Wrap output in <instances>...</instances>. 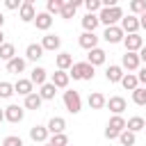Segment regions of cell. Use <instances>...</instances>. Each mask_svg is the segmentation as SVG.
<instances>
[{
  "instance_id": "46",
  "label": "cell",
  "mask_w": 146,
  "mask_h": 146,
  "mask_svg": "<svg viewBox=\"0 0 146 146\" xmlns=\"http://www.w3.org/2000/svg\"><path fill=\"white\" fill-rule=\"evenodd\" d=\"M2 43H5V32L0 30V46H2Z\"/></svg>"
},
{
  "instance_id": "15",
  "label": "cell",
  "mask_w": 146,
  "mask_h": 146,
  "mask_svg": "<svg viewBox=\"0 0 146 146\" xmlns=\"http://www.w3.org/2000/svg\"><path fill=\"white\" fill-rule=\"evenodd\" d=\"M48 128L46 125H32L30 128V139L34 141V144H46L48 141Z\"/></svg>"
},
{
  "instance_id": "25",
  "label": "cell",
  "mask_w": 146,
  "mask_h": 146,
  "mask_svg": "<svg viewBox=\"0 0 146 146\" xmlns=\"http://www.w3.org/2000/svg\"><path fill=\"white\" fill-rule=\"evenodd\" d=\"M25 64H27V62H25V57H18V55H16L14 59H9V62H7V73L18 75V73H23V71H25Z\"/></svg>"
},
{
  "instance_id": "41",
  "label": "cell",
  "mask_w": 146,
  "mask_h": 146,
  "mask_svg": "<svg viewBox=\"0 0 146 146\" xmlns=\"http://www.w3.org/2000/svg\"><path fill=\"white\" fill-rule=\"evenodd\" d=\"M135 75H137V80H139V84H146V66H139Z\"/></svg>"
},
{
  "instance_id": "9",
  "label": "cell",
  "mask_w": 146,
  "mask_h": 146,
  "mask_svg": "<svg viewBox=\"0 0 146 146\" xmlns=\"http://www.w3.org/2000/svg\"><path fill=\"white\" fill-rule=\"evenodd\" d=\"M105 107H110V112H112V116H121V114L125 112V107H128V103H125V98H123V96H112V98H107V103H105Z\"/></svg>"
},
{
  "instance_id": "35",
  "label": "cell",
  "mask_w": 146,
  "mask_h": 146,
  "mask_svg": "<svg viewBox=\"0 0 146 146\" xmlns=\"http://www.w3.org/2000/svg\"><path fill=\"white\" fill-rule=\"evenodd\" d=\"M62 5H64V0H48L46 2V14H50V16L59 14L62 11Z\"/></svg>"
},
{
  "instance_id": "29",
  "label": "cell",
  "mask_w": 146,
  "mask_h": 146,
  "mask_svg": "<svg viewBox=\"0 0 146 146\" xmlns=\"http://www.w3.org/2000/svg\"><path fill=\"white\" fill-rule=\"evenodd\" d=\"M121 87H123L125 91H135V89L139 87L137 75H135V73H123V78H121Z\"/></svg>"
},
{
  "instance_id": "20",
  "label": "cell",
  "mask_w": 146,
  "mask_h": 146,
  "mask_svg": "<svg viewBox=\"0 0 146 146\" xmlns=\"http://www.w3.org/2000/svg\"><path fill=\"white\" fill-rule=\"evenodd\" d=\"M68 73L66 71H55L50 75V84H55V89H68Z\"/></svg>"
},
{
  "instance_id": "26",
  "label": "cell",
  "mask_w": 146,
  "mask_h": 146,
  "mask_svg": "<svg viewBox=\"0 0 146 146\" xmlns=\"http://www.w3.org/2000/svg\"><path fill=\"white\" fill-rule=\"evenodd\" d=\"M87 103H89V107H91V110H103V107H105V103H107V98H105L100 91H91V94H89V98H87Z\"/></svg>"
},
{
  "instance_id": "44",
  "label": "cell",
  "mask_w": 146,
  "mask_h": 146,
  "mask_svg": "<svg viewBox=\"0 0 146 146\" xmlns=\"http://www.w3.org/2000/svg\"><path fill=\"white\" fill-rule=\"evenodd\" d=\"M137 55H139V62H141V64L146 66V46H144V48H141V50H139Z\"/></svg>"
},
{
  "instance_id": "27",
  "label": "cell",
  "mask_w": 146,
  "mask_h": 146,
  "mask_svg": "<svg viewBox=\"0 0 146 146\" xmlns=\"http://www.w3.org/2000/svg\"><path fill=\"white\" fill-rule=\"evenodd\" d=\"M98 25H100L98 14H84V18H82V30L84 32H96Z\"/></svg>"
},
{
  "instance_id": "4",
  "label": "cell",
  "mask_w": 146,
  "mask_h": 146,
  "mask_svg": "<svg viewBox=\"0 0 146 146\" xmlns=\"http://www.w3.org/2000/svg\"><path fill=\"white\" fill-rule=\"evenodd\" d=\"M125 130V119L123 116H110L105 125V139H119V135Z\"/></svg>"
},
{
  "instance_id": "24",
  "label": "cell",
  "mask_w": 146,
  "mask_h": 146,
  "mask_svg": "<svg viewBox=\"0 0 146 146\" xmlns=\"http://www.w3.org/2000/svg\"><path fill=\"white\" fill-rule=\"evenodd\" d=\"M43 57V48H41V43H30L27 48H25V62L30 59V62H39Z\"/></svg>"
},
{
  "instance_id": "37",
  "label": "cell",
  "mask_w": 146,
  "mask_h": 146,
  "mask_svg": "<svg viewBox=\"0 0 146 146\" xmlns=\"http://www.w3.org/2000/svg\"><path fill=\"white\" fill-rule=\"evenodd\" d=\"M132 103L135 105H146V87H137L132 91Z\"/></svg>"
},
{
  "instance_id": "36",
  "label": "cell",
  "mask_w": 146,
  "mask_h": 146,
  "mask_svg": "<svg viewBox=\"0 0 146 146\" xmlns=\"http://www.w3.org/2000/svg\"><path fill=\"white\" fill-rule=\"evenodd\" d=\"M48 144H50V146H68V137H66V132H62V135H50V137H48Z\"/></svg>"
},
{
  "instance_id": "2",
  "label": "cell",
  "mask_w": 146,
  "mask_h": 146,
  "mask_svg": "<svg viewBox=\"0 0 146 146\" xmlns=\"http://www.w3.org/2000/svg\"><path fill=\"white\" fill-rule=\"evenodd\" d=\"M96 75V68L87 62H73V66L68 68V78L73 80H94Z\"/></svg>"
},
{
  "instance_id": "8",
  "label": "cell",
  "mask_w": 146,
  "mask_h": 146,
  "mask_svg": "<svg viewBox=\"0 0 146 146\" xmlns=\"http://www.w3.org/2000/svg\"><path fill=\"white\" fill-rule=\"evenodd\" d=\"M119 27L123 30V34H139V18L132 16V14H128V16L121 18Z\"/></svg>"
},
{
  "instance_id": "32",
  "label": "cell",
  "mask_w": 146,
  "mask_h": 146,
  "mask_svg": "<svg viewBox=\"0 0 146 146\" xmlns=\"http://www.w3.org/2000/svg\"><path fill=\"white\" fill-rule=\"evenodd\" d=\"M14 57H16V46L5 41V43L0 46V59H2V62H9V59H14Z\"/></svg>"
},
{
  "instance_id": "39",
  "label": "cell",
  "mask_w": 146,
  "mask_h": 146,
  "mask_svg": "<svg viewBox=\"0 0 146 146\" xmlns=\"http://www.w3.org/2000/svg\"><path fill=\"white\" fill-rule=\"evenodd\" d=\"M84 9H87V14H98L103 9V5H100V0H84Z\"/></svg>"
},
{
  "instance_id": "14",
  "label": "cell",
  "mask_w": 146,
  "mask_h": 146,
  "mask_svg": "<svg viewBox=\"0 0 146 146\" xmlns=\"http://www.w3.org/2000/svg\"><path fill=\"white\" fill-rule=\"evenodd\" d=\"M41 48H43V52L48 50V52H57L59 48H62V39L57 36V34H46L43 39H41Z\"/></svg>"
},
{
  "instance_id": "40",
  "label": "cell",
  "mask_w": 146,
  "mask_h": 146,
  "mask_svg": "<svg viewBox=\"0 0 146 146\" xmlns=\"http://www.w3.org/2000/svg\"><path fill=\"white\" fill-rule=\"evenodd\" d=\"M2 146H23V139L18 135H9V137L2 139Z\"/></svg>"
},
{
  "instance_id": "12",
  "label": "cell",
  "mask_w": 146,
  "mask_h": 146,
  "mask_svg": "<svg viewBox=\"0 0 146 146\" xmlns=\"http://www.w3.org/2000/svg\"><path fill=\"white\" fill-rule=\"evenodd\" d=\"M123 30L119 27V25H112V27H105V32H103V39L107 41V43H123Z\"/></svg>"
},
{
  "instance_id": "13",
  "label": "cell",
  "mask_w": 146,
  "mask_h": 146,
  "mask_svg": "<svg viewBox=\"0 0 146 146\" xmlns=\"http://www.w3.org/2000/svg\"><path fill=\"white\" fill-rule=\"evenodd\" d=\"M14 94H18V96H30V94H34V84L30 82V78H18L16 82H14Z\"/></svg>"
},
{
  "instance_id": "10",
  "label": "cell",
  "mask_w": 146,
  "mask_h": 146,
  "mask_svg": "<svg viewBox=\"0 0 146 146\" xmlns=\"http://www.w3.org/2000/svg\"><path fill=\"white\" fill-rule=\"evenodd\" d=\"M98 39H100V36H96V32H82V34L78 36V43H80V48H84V50L89 52V50L98 48Z\"/></svg>"
},
{
  "instance_id": "1",
  "label": "cell",
  "mask_w": 146,
  "mask_h": 146,
  "mask_svg": "<svg viewBox=\"0 0 146 146\" xmlns=\"http://www.w3.org/2000/svg\"><path fill=\"white\" fill-rule=\"evenodd\" d=\"M125 14H123V9L116 5V7H103L100 11H98V21L105 25V27H112V25H119L121 23V18H123Z\"/></svg>"
},
{
  "instance_id": "33",
  "label": "cell",
  "mask_w": 146,
  "mask_h": 146,
  "mask_svg": "<svg viewBox=\"0 0 146 146\" xmlns=\"http://www.w3.org/2000/svg\"><path fill=\"white\" fill-rule=\"evenodd\" d=\"M128 9H130L132 16H141V14L146 11V0H130Z\"/></svg>"
},
{
  "instance_id": "47",
  "label": "cell",
  "mask_w": 146,
  "mask_h": 146,
  "mask_svg": "<svg viewBox=\"0 0 146 146\" xmlns=\"http://www.w3.org/2000/svg\"><path fill=\"white\" fill-rule=\"evenodd\" d=\"M5 121V110H0V123Z\"/></svg>"
},
{
  "instance_id": "45",
  "label": "cell",
  "mask_w": 146,
  "mask_h": 146,
  "mask_svg": "<svg viewBox=\"0 0 146 146\" xmlns=\"http://www.w3.org/2000/svg\"><path fill=\"white\" fill-rule=\"evenodd\" d=\"M2 25H5V14L0 11V30H2Z\"/></svg>"
},
{
  "instance_id": "42",
  "label": "cell",
  "mask_w": 146,
  "mask_h": 146,
  "mask_svg": "<svg viewBox=\"0 0 146 146\" xmlns=\"http://www.w3.org/2000/svg\"><path fill=\"white\" fill-rule=\"evenodd\" d=\"M5 7L7 9H21V2L18 0H5Z\"/></svg>"
},
{
  "instance_id": "16",
  "label": "cell",
  "mask_w": 146,
  "mask_h": 146,
  "mask_svg": "<svg viewBox=\"0 0 146 146\" xmlns=\"http://www.w3.org/2000/svg\"><path fill=\"white\" fill-rule=\"evenodd\" d=\"M34 27L41 30V32H48L52 27V16L46 14V11H36V18H34Z\"/></svg>"
},
{
  "instance_id": "21",
  "label": "cell",
  "mask_w": 146,
  "mask_h": 146,
  "mask_svg": "<svg viewBox=\"0 0 146 146\" xmlns=\"http://www.w3.org/2000/svg\"><path fill=\"white\" fill-rule=\"evenodd\" d=\"M48 135H62L64 130H66V119H62V116H52L50 121H48Z\"/></svg>"
},
{
  "instance_id": "17",
  "label": "cell",
  "mask_w": 146,
  "mask_h": 146,
  "mask_svg": "<svg viewBox=\"0 0 146 146\" xmlns=\"http://www.w3.org/2000/svg\"><path fill=\"white\" fill-rule=\"evenodd\" d=\"M105 59H107V52H105L103 48H94V50H89V55H87V64H91L94 68L100 66V64H105Z\"/></svg>"
},
{
  "instance_id": "22",
  "label": "cell",
  "mask_w": 146,
  "mask_h": 146,
  "mask_svg": "<svg viewBox=\"0 0 146 146\" xmlns=\"http://www.w3.org/2000/svg\"><path fill=\"white\" fill-rule=\"evenodd\" d=\"M80 5H82L80 0H64L59 16H62V18H66V21H68V18H73V16H75V9H78Z\"/></svg>"
},
{
  "instance_id": "5",
  "label": "cell",
  "mask_w": 146,
  "mask_h": 146,
  "mask_svg": "<svg viewBox=\"0 0 146 146\" xmlns=\"http://www.w3.org/2000/svg\"><path fill=\"white\" fill-rule=\"evenodd\" d=\"M123 71H128V73H137V68L141 66V62H139V55L137 52H123L121 55V64H119Z\"/></svg>"
},
{
  "instance_id": "3",
  "label": "cell",
  "mask_w": 146,
  "mask_h": 146,
  "mask_svg": "<svg viewBox=\"0 0 146 146\" xmlns=\"http://www.w3.org/2000/svg\"><path fill=\"white\" fill-rule=\"evenodd\" d=\"M64 107H66L71 114H80V112H82V96H80V91L66 89V91H64Z\"/></svg>"
},
{
  "instance_id": "11",
  "label": "cell",
  "mask_w": 146,
  "mask_h": 146,
  "mask_svg": "<svg viewBox=\"0 0 146 146\" xmlns=\"http://www.w3.org/2000/svg\"><path fill=\"white\" fill-rule=\"evenodd\" d=\"M123 46H125V52H139L144 48V39L139 34H125L123 36Z\"/></svg>"
},
{
  "instance_id": "7",
  "label": "cell",
  "mask_w": 146,
  "mask_h": 146,
  "mask_svg": "<svg viewBox=\"0 0 146 146\" xmlns=\"http://www.w3.org/2000/svg\"><path fill=\"white\" fill-rule=\"evenodd\" d=\"M23 116H25V107H21V105H16V103H11V105L5 107V121H9V123H21Z\"/></svg>"
},
{
  "instance_id": "6",
  "label": "cell",
  "mask_w": 146,
  "mask_h": 146,
  "mask_svg": "<svg viewBox=\"0 0 146 146\" xmlns=\"http://www.w3.org/2000/svg\"><path fill=\"white\" fill-rule=\"evenodd\" d=\"M18 18H21L23 23H34V18H36V9H34V2H32V0H23V2H21Z\"/></svg>"
},
{
  "instance_id": "28",
  "label": "cell",
  "mask_w": 146,
  "mask_h": 146,
  "mask_svg": "<svg viewBox=\"0 0 146 146\" xmlns=\"http://www.w3.org/2000/svg\"><path fill=\"white\" fill-rule=\"evenodd\" d=\"M125 130H130V132H139V130H146V121L141 119V116H130L128 121H125Z\"/></svg>"
},
{
  "instance_id": "23",
  "label": "cell",
  "mask_w": 146,
  "mask_h": 146,
  "mask_svg": "<svg viewBox=\"0 0 146 146\" xmlns=\"http://www.w3.org/2000/svg\"><path fill=\"white\" fill-rule=\"evenodd\" d=\"M121 78H123V68L119 66V64H110L107 68H105V80L107 82H121Z\"/></svg>"
},
{
  "instance_id": "19",
  "label": "cell",
  "mask_w": 146,
  "mask_h": 146,
  "mask_svg": "<svg viewBox=\"0 0 146 146\" xmlns=\"http://www.w3.org/2000/svg\"><path fill=\"white\" fill-rule=\"evenodd\" d=\"M30 82H32V84H36V87L46 84V82H48V71H46L43 66H34V68H32V73H30Z\"/></svg>"
},
{
  "instance_id": "43",
  "label": "cell",
  "mask_w": 146,
  "mask_h": 146,
  "mask_svg": "<svg viewBox=\"0 0 146 146\" xmlns=\"http://www.w3.org/2000/svg\"><path fill=\"white\" fill-rule=\"evenodd\" d=\"M137 18H139V30H146V11L141 16H137Z\"/></svg>"
},
{
  "instance_id": "49",
  "label": "cell",
  "mask_w": 146,
  "mask_h": 146,
  "mask_svg": "<svg viewBox=\"0 0 146 146\" xmlns=\"http://www.w3.org/2000/svg\"><path fill=\"white\" fill-rule=\"evenodd\" d=\"M144 121H146V119H144Z\"/></svg>"
},
{
  "instance_id": "31",
  "label": "cell",
  "mask_w": 146,
  "mask_h": 146,
  "mask_svg": "<svg viewBox=\"0 0 146 146\" xmlns=\"http://www.w3.org/2000/svg\"><path fill=\"white\" fill-rule=\"evenodd\" d=\"M41 103H43V100H41V96L34 91V94L25 96V103H23V107H25V110H34V112H36V110L41 107Z\"/></svg>"
},
{
  "instance_id": "18",
  "label": "cell",
  "mask_w": 146,
  "mask_h": 146,
  "mask_svg": "<svg viewBox=\"0 0 146 146\" xmlns=\"http://www.w3.org/2000/svg\"><path fill=\"white\" fill-rule=\"evenodd\" d=\"M55 66H57V71H66L68 73V68L73 66V55L71 52H57L55 55Z\"/></svg>"
},
{
  "instance_id": "30",
  "label": "cell",
  "mask_w": 146,
  "mask_h": 146,
  "mask_svg": "<svg viewBox=\"0 0 146 146\" xmlns=\"http://www.w3.org/2000/svg\"><path fill=\"white\" fill-rule=\"evenodd\" d=\"M36 94L41 96V100H52V98H55V94H57V89H55V84L46 82V84H41V87H39V91H36Z\"/></svg>"
},
{
  "instance_id": "34",
  "label": "cell",
  "mask_w": 146,
  "mask_h": 146,
  "mask_svg": "<svg viewBox=\"0 0 146 146\" xmlns=\"http://www.w3.org/2000/svg\"><path fill=\"white\" fill-rule=\"evenodd\" d=\"M135 141H137V135L130 132V130H123V132L119 135V144H121V146H135Z\"/></svg>"
},
{
  "instance_id": "38",
  "label": "cell",
  "mask_w": 146,
  "mask_h": 146,
  "mask_svg": "<svg viewBox=\"0 0 146 146\" xmlns=\"http://www.w3.org/2000/svg\"><path fill=\"white\" fill-rule=\"evenodd\" d=\"M11 96H14V84L2 80V82H0V98L7 100V98H11Z\"/></svg>"
},
{
  "instance_id": "48",
  "label": "cell",
  "mask_w": 146,
  "mask_h": 146,
  "mask_svg": "<svg viewBox=\"0 0 146 146\" xmlns=\"http://www.w3.org/2000/svg\"><path fill=\"white\" fill-rule=\"evenodd\" d=\"M41 146H50V144H48V141H46V144H41Z\"/></svg>"
}]
</instances>
